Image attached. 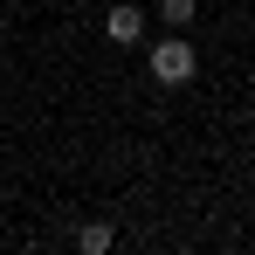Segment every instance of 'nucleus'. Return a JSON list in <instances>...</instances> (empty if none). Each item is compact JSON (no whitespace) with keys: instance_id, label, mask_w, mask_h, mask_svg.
Segmentation results:
<instances>
[{"instance_id":"1","label":"nucleus","mask_w":255,"mask_h":255,"mask_svg":"<svg viewBox=\"0 0 255 255\" xmlns=\"http://www.w3.org/2000/svg\"><path fill=\"white\" fill-rule=\"evenodd\" d=\"M145 69H152V83L179 90V83H193V69H200V48H193V42H179V28H172L166 42H152V48H145Z\"/></svg>"},{"instance_id":"2","label":"nucleus","mask_w":255,"mask_h":255,"mask_svg":"<svg viewBox=\"0 0 255 255\" xmlns=\"http://www.w3.org/2000/svg\"><path fill=\"white\" fill-rule=\"evenodd\" d=\"M104 35H111V42H125V48H138V42H145V7L118 0V7L104 14Z\"/></svg>"},{"instance_id":"3","label":"nucleus","mask_w":255,"mask_h":255,"mask_svg":"<svg viewBox=\"0 0 255 255\" xmlns=\"http://www.w3.org/2000/svg\"><path fill=\"white\" fill-rule=\"evenodd\" d=\"M111 242H118V235H111V221H83V228H76V249H83V255H104Z\"/></svg>"},{"instance_id":"4","label":"nucleus","mask_w":255,"mask_h":255,"mask_svg":"<svg viewBox=\"0 0 255 255\" xmlns=\"http://www.w3.org/2000/svg\"><path fill=\"white\" fill-rule=\"evenodd\" d=\"M193 14H200V0H159V21L166 28H193Z\"/></svg>"}]
</instances>
